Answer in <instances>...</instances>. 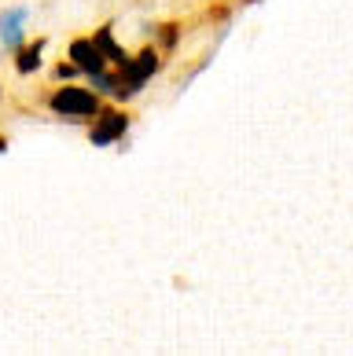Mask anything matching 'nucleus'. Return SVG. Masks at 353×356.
I'll list each match as a JSON object with an SVG mask.
<instances>
[{"label":"nucleus","mask_w":353,"mask_h":356,"mask_svg":"<svg viewBox=\"0 0 353 356\" xmlns=\"http://www.w3.org/2000/svg\"><path fill=\"white\" fill-rule=\"evenodd\" d=\"M159 48H143V51H136V56H129L122 67H118V74H114V96H122V99H129L133 92H140L143 88V81L159 70Z\"/></svg>","instance_id":"1"},{"label":"nucleus","mask_w":353,"mask_h":356,"mask_svg":"<svg viewBox=\"0 0 353 356\" xmlns=\"http://www.w3.org/2000/svg\"><path fill=\"white\" fill-rule=\"evenodd\" d=\"M48 103H52V111H56L59 118H70V122H85V118L100 114V96L88 92V88H77V85L59 88Z\"/></svg>","instance_id":"2"},{"label":"nucleus","mask_w":353,"mask_h":356,"mask_svg":"<svg viewBox=\"0 0 353 356\" xmlns=\"http://www.w3.org/2000/svg\"><path fill=\"white\" fill-rule=\"evenodd\" d=\"M125 129H129V114H122V111H103V107H100V114H96V122H93V133H88V140H93L96 147H107V143L122 140Z\"/></svg>","instance_id":"3"},{"label":"nucleus","mask_w":353,"mask_h":356,"mask_svg":"<svg viewBox=\"0 0 353 356\" xmlns=\"http://www.w3.org/2000/svg\"><path fill=\"white\" fill-rule=\"evenodd\" d=\"M70 63L81 74H96L103 70V51L96 44V37H77V41L70 44Z\"/></svg>","instance_id":"4"},{"label":"nucleus","mask_w":353,"mask_h":356,"mask_svg":"<svg viewBox=\"0 0 353 356\" xmlns=\"http://www.w3.org/2000/svg\"><path fill=\"white\" fill-rule=\"evenodd\" d=\"M22 22H26V8H15V11L0 15V41H4V48L22 44Z\"/></svg>","instance_id":"5"},{"label":"nucleus","mask_w":353,"mask_h":356,"mask_svg":"<svg viewBox=\"0 0 353 356\" xmlns=\"http://www.w3.org/2000/svg\"><path fill=\"white\" fill-rule=\"evenodd\" d=\"M96 44H100V51H103V59H111L114 67H122V63L129 59V56H125V48H118V44L111 41V26H103V30L96 33Z\"/></svg>","instance_id":"6"},{"label":"nucleus","mask_w":353,"mask_h":356,"mask_svg":"<svg viewBox=\"0 0 353 356\" xmlns=\"http://www.w3.org/2000/svg\"><path fill=\"white\" fill-rule=\"evenodd\" d=\"M41 51H45V41H37L33 48H26L22 56H19V63H15V67H19V74H30V70H37V67H41Z\"/></svg>","instance_id":"7"},{"label":"nucleus","mask_w":353,"mask_h":356,"mask_svg":"<svg viewBox=\"0 0 353 356\" xmlns=\"http://www.w3.org/2000/svg\"><path fill=\"white\" fill-rule=\"evenodd\" d=\"M173 41H177V26H173V22H166V30H162V44H166V48H173Z\"/></svg>","instance_id":"8"},{"label":"nucleus","mask_w":353,"mask_h":356,"mask_svg":"<svg viewBox=\"0 0 353 356\" xmlns=\"http://www.w3.org/2000/svg\"><path fill=\"white\" fill-rule=\"evenodd\" d=\"M4 147H8V143H4V140H0V151H4Z\"/></svg>","instance_id":"9"}]
</instances>
